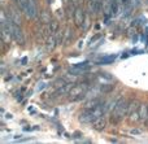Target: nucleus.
Returning a JSON list of instances; mask_svg holds the SVG:
<instances>
[{
	"label": "nucleus",
	"mask_w": 148,
	"mask_h": 144,
	"mask_svg": "<svg viewBox=\"0 0 148 144\" xmlns=\"http://www.w3.org/2000/svg\"><path fill=\"white\" fill-rule=\"evenodd\" d=\"M127 106H129V101L125 99H118L117 105L113 109L112 112V117H110V122L112 124H118L121 119L125 117V114H127Z\"/></svg>",
	"instance_id": "f257e3e1"
},
{
	"label": "nucleus",
	"mask_w": 148,
	"mask_h": 144,
	"mask_svg": "<svg viewBox=\"0 0 148 144\" xmlns=\"http://www.w3.org/2000/svg\"><path fill=\"white\" fill-rule=\"evenodd\" d=\"M86 87L87 86L84 83H81V85H75L73 86V88L70 90L69 92V96L72 100H82L84 98V91H86Z\"/></svg>",
	"instance_id": "f03ea898"
},
{
	"label": "nucleus",
	"mask_w": 148,
	"mask_h": 144,
	"mask_svg": "<svg viewBox=\"0 0 148 144\" xmlns=\"http://www.w3.org/2000/svg\"><path fill=\"white\" fill-rule=\"evenodd\" d=\"M12 38L14 39L17 43L20 44H23L25 43V38H23V34H22V30H21L20 27H18V25H16V23L12 22Z\"/></svg>",
	"instance_id": "7ed1b4c3"
},
{
	"label": "nucleus",
	"mask_w": 148,
	"mask_h": 144,
	"mask_svg": "<svg viewBox=\"0 0 148 144\" xmlns=\"http://www.w3.org/2000/svg\"><path fill=\"white\" fill-rule=\"evenodd\" d=\"M84 20V10L82 9L81 7H78L74 12V21H75V25L77 26H81L82 22Z\"/></svg>",
	"instance_id": "20e7f679"
},
{
	"label": "nucleus",
	"mask_w": 148,
	"mask_h": 144,
	"mask_svg": "<svg viewBox=\"0 0 148 144\" xmlns=\"http://www.w3.org/2000/svg\"><path fill=\"white\" fill-rule=\"evenodd\" d=\"M25 12H26V14L31 18H34L36 16V5H35V1H34V0H29Z\"/></svg>",
	"instance_id": "39448f33"
},
{
	"label": "nucleus",
	"mask_w": 148,
	"mask_h": 144,
	"mask_svg": "<svg viewBox=\"0 0 148 144\" xmlns=\"http://www.w3.org/2000/svg\"><path fill=\"white\" fill-rule=\"evenodd\" d=\"M79 121L83 122V124H88V122L94 121V117H92V113L90 109H86L84 112H82L81 116H79Z\"/></svg>",
	"instance_id": "423d86ee"
},
{
	"label": "nucleus",
	"mask_w": 148,
	"mask_h": 144,
	"mask_svg": "<svg viewBox=\"0 0 148 144\" xmlns=\"http://www.w3.org/2000/svg\"><path fill=\"white\" fill-rule=\"evenodd\" d=\"M73 86H74V83H68V85H65V86H61L53 95L55 96H61V95H65V93H69L70 90L73 88Z\"/></svg>",
	"instance_id": "0eeeda50"
},
{
	"label": "nucleus",
	"mask_w": 148,
	"mask_h": 144,
	"mask_svg": "<svg viewBox=\"0 0 148 144\" xmlns=\"http://www.w3.org/2000/svg\"><path fill=\"white\" fill-rule=\"evenodd\" d=\"M92 125H94V129L95 130H103L105 127V119H104V117H99V118H96V119H94L92 121Z\"/></svg>",
	"instance_id": "6e6552de"
},
{
	"label": "nucleus",
	"mask_w": 148,
	"mask_h": 144,
	"mask_svg": "<svg viewBox=\"0 0 148 144\" xmlns=\"http://www.w3.org/2000/svg\"><path fill=\"white\" fill-rule=\"evenodd\" d=\"M97 105H100V100H99V99H91L90 101H87V103H86L84 109H90V111H92V109H95Z\"/></svg>",
	"instance_id": "1a4fd4ad"
},
{
	"label": "nucleus",
	"mask_w": 148,
	"mask_h": 144,
	"mask_svg": "<svg viewBox=\"0 0 148 144\" xmlns=\"http://www.w3.org/2000/svg\"><path fill=\"white\" fill-rule=\"evenodd\" d=\"M113 88H114V86L110 85V83H103L101 87H100V92L101 93H109L113 91Z\"/></svg>",
	"instance_id": "9d476101"
},
{
	"label": "nucleus",
	"mask_w": 148,
	"mask_h": 144,
	"mask_svg": "<svg viewBox=\"0 0 148 144\" xmlns=\"http://www.w3.org/2000/svg\"><path fill=\"white\" fill-rule=\"evenodd\" d=\"M99 78L103 83H110L113 81V77L109 75V73H100L99 74Z\"/></svg>",
	"instance_id": "9b49d317"
},
{
	"label": "nucleus",
	"mask_w": 148,
	"mask_h": 144,
	"mask_svg": "<svg viewBox=\"0 0 148 144\" xmlns=\"http://www.w3.org/2000/svg\"><path fill=\"white\" fill-rule=\"evenodd\" d=\"M139 114H140V119H146L148 117V106L146 104H142L139 106Z\"/></svg>",
	"instance_id": "f8f14e48"
},
{
	"label": "nucleus",
	"mask_w": 148,
	"mask_h": 144,
	"mask_svg": "<svg viewBox=\"0 0 148 144\" xmlns=\"http://www.w3.org/2000/svg\"><path fill=\"white\" fill-rule=\"evenodd\" d=\"M139 106H140V105H139L138 101H136V100H133L130 104H129V106H127V114H131L134 111L139 109Z\"/></svg>",
	"instance_id": "ddd939ff"
},
{
	"label": "nucleus",
	"mask_w": 148,
	"mask_h": 144,
	"mask_svg": "<svg viewBox=\"0 0 148 144\" xmlns=\"http://www.w3.org/2000/svg\"><path fill=\"white\" fill-rule=\"evenodd\" d=\"M116 60V56H108V57H103L99 61V64H110L112 61Z\"/></svg>",
	"instance_id": "4468645a"
},
{
	"label": "nucleus",
	"mask_w": 148,
	"mask_h": 144,
	"mask_svg": "<svg viewBox=\"0 0 148 144\" xmlns=\"http://www.w3.org/2000/svg\"><path fill=\"white\" fill-rule=\"evenodd\" d=\"M57 29H59V23L56 21H51V25H49V31L51 33H57Z\"/></svg>",
	"instance_id": "2eb2a0df"
},
{
	"label": "nucleus",
	"mask_w": 148,
	"mask_h": 144,
	"mask_svg": "<svg viewBox=\"0 0 148 144\" xmlns=\"http://www.w3.org/2000/svg\"><path fill=\"white\" fill-rule=\"evenodd\" d=\"M55 43H57V42H56V38H53V36H52V38L48 39V49H49V51H51V49L55 47Z\"/></svg>",
	"instance_id": "dca6fc26"
},
{
	"label": "nucleus",
	"mask_w": 148,
	"mask_h": 144,
	"mask_svg": "<svg viewBox=\"0 0 148 144\" xmlns=\"http://www.w3.org/2000/svg\"><path fill=\"white\" fill-rule=\"evenodd\" d=\"M56 34V42L57 43H62V36H64V33H61V31H57V33H55Z\"/></svg>",
	"instance_id": "f3484780"
},
{
	"label": "nucleus",
	"mask_w": 148,
	"mask_h": 144,
	"mask_svg": "<svg viewBox=\"0 0 148 144\" xmlns=\"http://www.w3.org/2000/svg\"><path fill=\"white\" fill-rule=\"evenodd\" d=\"M18 1H20V5H21V8H22V10L25 12V10H26V7H27L29 0H18Z\"/></svg>",
	"instance_id": "a211bd4d"
},
{
	"label": "nucleus",
	"mask_w": 148,
	"mask_h": 144,
	"mask_svg": "<svg viewBox=\"0 0 148 144\" xmlns=\"http://www.w3.org/2000/svg\"><path fill=\"white\" fill-rule=\"evenodd\" d=\"M42 21H43V22H51V21H49V16L47 14L46 12L43 13V18H42Z\"/></svg>",
	"instance_id": "6ab92c4d"
},
{
	"label": "nucleus",
	"mask_w": 148,
	"mask_h": 144,
	"mask_svg": "<svg viewBox=\"0 0 148 144\" xmlns=\"http://www.w3.org/2000/svg\"><path fill=\"white\" fill-rule=\"evenodd\" d=\"M69 36H70V29H68V30H66V33H65V42H68V39H69Z\"/></svg>",
	"instance_id": "aec40b11"
},
{
	"label": "nucleus",
	"mask_w": 148,
	"mask_h": 144,
	"mask_svg": "<svg viewBox=\"0 0 148 144\" xmlns=\"http://www.w3.org/2000/svg\"><path fill=\"white\" fill-rule=\"evenodd\" d=\"M131 134H133V135H139V134H142V131H140V130H133V131H131Z\"/></svg>",
	"instance_id": "412c9836"
},
{
	"label": "nucleus",
	"mask_w": 148,
	"mask_h": 144,
	"mask_svg": "<svg viewBox=\"0 0 148 144\" xmlns=\"http://www.w3.org/2000/svg\"><path fill=\"white\" fill-rule=\"evenodd\" d=\"M78 3H79V0H72L73 7H74V5H78Z\"/></svg>",
	"instance_id": "4be33fe9"
}]
</instances>
